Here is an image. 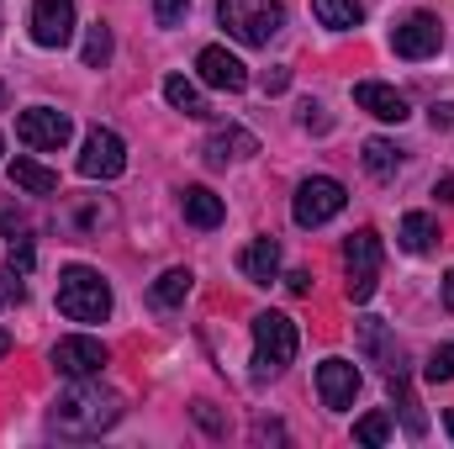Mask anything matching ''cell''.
<instances>
[{
  "mask_svg": "<svg viewBox=\"0 0 454 449\" xmlns=\"http://www.w3.org/2000/svg\"><path fill=\"white\" fill-rule=\"evenodd\" d=\"M121 397L106 391V386H90V381H80V386H69L59 402H53V413H48V429L53 434H64V439H96V434H106L121 423Z\"/></svg>",
  "mask_w": 454,
  "mask_h": 449,
  "instance_id": "obj_1",
  "label": "cell"
},
{
  "mask_svg": "<svg viewBox=\"0 0 454 449\" xmlns=\"http://www.w3.org/2000/svg\"><path fill=\"white\" fill-rule=\"evenodd\" d=\"M59 312L69 323H106L112 318V286L101 280V270H90V264L59 270Z\"/></svg>",
  "mask_w": 454,
  "mask_h": 449,
  "instance_id": "obj_2",
  "label": "cell"
},
{
  "mask_svg": "<svg viewBox=\"0 0 454 449\" xmlns=\"http://www.w3.org/2000/svg\"><path fill=\"white\" fill-rule=\"evenodd\" d=\"M217 21L243 48H270V37L286 27V11L280 0H217Z\"/></svg>",
  "mask_w": 454,
  "mask_h": 449,
  "instance_id": "obj_3",
  "label": "cell"
},
{
  "mask_svg": "<svg viewBox=\"0 0 454 449\" xmlns=\"http://www.w3.org/2000/svg\"><path fill=\"white\" fill-rule=\"evenodd\" d=\"M296 359V323L286 312H259L254 318V381H275Z\"/></svg>",
  "mask_w": 454,
  "mask_h": 449,
  "instance_id": "obj_4",
  "label": "cell"
},
{
  "mask_svg": "<svg viewBox=\"0 0 454 449\" xmlns=\"http://www.w3.org/2000/svg\"><path fill=\"white\" fill-rule=\"evenodd\" d=\"M380 259H386V248H380V232H375V227L348 232V243H343V264H348V302H354V307H364V302L375 296Z\"/></svg>",
  "mask_w": 454,
  "mask_h": 449,
  "instance_id": "obj_5",
  "label": "cell"
},
{
  "mask_svg": "<svg viewBox=\"0 0 454 449\" xmlns=\"http://www.w3.org/2000/svg\"><path fill=\"white\" fill-rule=\"evenodd\" d=\"M343 207H348L343 180H333V175H312V180H301V185H296L291 217H296L301 227H323V223H333Z\"/></svg>",
  "mask_w": 454,
  "mask_h": 449,
  "instance_id": "obj_6",
  "label": "cell"
},
{
  "mask_svg": "<svg viewBox=\"0 0 454 449\" xmlns=\"http://www.w3.org/2000/svg\"><path fill=\"white\" fill-rule=\"evenodd\" d=\"M391 48H396V59H434L444 48V21L434 11H412L391 27Z\"/></svg>",
  "mask_w": 454,
  "mask_h": 449,
  "instance_id": "obj_7",
  "label": "cell"
},
{
  "mask_svg": "<svg viewBox=\"0 0 454 449\" xmlns=\"http://www.w3.org/2000/svg\"><path fill=\"white\" fill-rule=\"evenodd\" d=\"M106 365H112V354H106L101 338L74 334V338H59V343H53V370L69 375V381H96Z\"/></svg>",
  "mask_w": 454,
  "mask_h": 449,
  "instance_id": "obj_8",
  "label": "cell"
},
{
  "mask_svg": "<svg viewBox=\"0 0 454 449\" xmlns=\"http://www.w3.org/2000/svg\"><path fill=\"white\" fill-rule=\"evenodd\" d=\"M16 138L27 148L53 154V148H64L74 138V122H69V112H53V106H27V112L16 116Z\"/></svg>",
  "mask_w": 454,
  "mask_h": 449,
  "instance_id": "obj_9",
  "label": "cell"
},
{
  "mask_svg": "<svg viewBox=\"0 0 454 449\" xmlns=\"http://www.w3.org/2000/svg\"><path fill=\"white\" fill-rule=\"evenodd\" d=\"M127 169V143L116 138L112 127H90L85 148H80V175L85 180H116Z\"/></svg>",
  "mask_w": 454,
  "mask_h": 449,
  "instance_id": "obj_10",
  "label": "cell"
},
{
  "mask_svg": "<svg viewBox=\"0 0 454 449\" xmlns=\"http://www.w3.org/2000/svg\"><path fill=\"white\" fill-rule=\"evenodd\" d=\"M74 37V0H32V43L64 48Z\"/></svg>",
  "mask_w": 454,
  "mask_h": 449,
  "instance_id": "obj_11",
  "label": "cell"
},
{
  "mask_svg": "<svg viewBox=\"0 0 454 449\" xmlns=\"http://www.w3.org/2000/svg\"><path fill=\"white\" fill-rule=\"evenodd\" d=\"M196 75H201V85L227 91V96H238V91L248 85V69H243V59H238V53H227V48H217V43L196 53Z\"/></svg>",
  "mask_w": 454,
  "mask_h": 449,
  "instance_id": "obj_12",
  "label": "cell"
},
{
  "mask_svg": "<svg viewBox=\"0 0 454 449\" xmlns=\"http://www.w3.org/2000/svg\"><path fill=\"white\" fill-rule=\"evenodd\" d=\"M254 154H259V138H254L248 127H238V122L212 127V138H207V148H201V159H207L212 169H227V164H238V159H254Z\"/></svg>",
  "mask_w": 454,
  "mask_h": 449,
  "instance_id": "obj_13",
  "label": "cell"
},
{
  "mask_svg": "<svg viewBox=\"0 0 454 449\" xmlns=\"http://www.w3.org/2000/svg\"><path fill=\"white\" fill-rule=\"evenodd\" d=\"M317 397H323V407L348 413L354 397H359V370H354L348 359H323V365H317Z\"/></svg>",
  "mask_w": 454,
  "mask_h": 449,
  "instance_id": "obj_14",
  "label": "cell"
},
{
  "mask_svg": "<svg viewBox=\"0 0 454 449\" xmlns=\"http://www.w3.org/2000/svg\"><path fill=\"white\" fill-rule=\"evenodd\" d=\"M354 106L370 112L375 122H407V116H412L407 96H402L396 85H380V80H359V85H354Z\"/></svg>",
  "mask_w": 454,
  "mask_h": 449,
  "instance_id": "obj_15",
  "label": "cell"
},
{
  "mask_svg": "<svg viewBox=\"0 0 454 449\" xmlns=\"http://www.w3.org/2000/svg\"><path fill=\"white\" fill-rule=\"evenodd\" d=\"M238 270H243L254 286H270V280L280 275V243H275V238H254V243L238 254Z\"/></svg>",
  "mask_w": 454,
  "mask_h": 449,
  "instance_id": "obj_16",
  "label": "cell"
},
{
  "mask_svg": "<svg viewBox=\"0 0 454 449\" xmlns=\"http://www.w3.org/2000/svg\"><path fill=\"white\" fill-rule=\"evenodd\" d=\"M180 207H185V223H196V227H217L227 217L223 196H217V191H207V185H185Z\"/></svg>",
  "mask_w": 454,
  "mask_h": 449,
  "instance_id": "obj_17",
  "label": "cell"
},
{
  "mask_svg": "<svg viewBox=\"0 0 454 449\" xmlns=\"http://www.w3.org/2000/svg\"><path fill=\"white\" fill-rule=\"evenodd\" d=\"M11 180L27 191V196H59V175L53 169H43L37 159H27V154H16L11 159Z\"/></svg>",
  "mask_w": 454,
  "mask_h": 449,
  "instance_id": "obj_18",
  "label": "cell"
},
{
  "mask_svg": "<svg viewBox=\"0 0 454 449\" xmlns=\"http://www.w3.org/2000/svg\"><path fill=\"white\" fill-rule=\"evenodd\" d=\"M312 16L328 32H354L364 21V0H312Z\"/></svg>",
  "mask_w": 454,
  "mask_h": 449,
  "instance_id": "obj_19",
  "label": "cell"
},
{
  "mask_svg": "<svg viewBox=\"0 0 454 449\" xmlns=\"http://www.w3.org/2000/svg\"><path fill=\"white\" fill-rule=\"evenodd\" d=\"M191 286H196V275H191L185 264H175V270H164V275L153 280L148 302H153V307H180V302L191 296Z\"/></svg>",
  "mask_w": 454,
  "mask_h": 449,
  "instance_id": "obj_20",
  "label": "cell"
},
{
  "mask_svg": "<svg viewBox=\"0 0 454 449\" xmlns=\"http://www.w3.org/2000/svg\"><path fill=\"white\" fill-rule=\"evenodd\" d=\"M391 402L402 407V423H407V434H412V439H423V434H428V418H423V407H418V397L407 391V375H402V365L391 370Z\"/></svg>",
  "mask_w": 454,
  "mask_h": 449,
  "instance_id": "obj_21",
  "label": "cell"
},
{
  "mask_svg": "<svg viewBox=\"0 0 454 449\" xmlns=\"http://www.w3.org/2000/svg\"><path fill=\"white\" fill-rule=\"evenodd\" d=\"M434 243H439V223H434L428 212H407V217H402V248H407V254H428Z\"/></svg>",
  "mask_w": 454,
  "mask_h": 449,
  "instance_id": "obj_22",
  "label": "cell"
},
{
  "mask_svg": "<svg viewBox=\"0 0 454 449\" xmlns=\"http://www.w3.org/2000/svg\"><path fill=\"white\" fill-rule=\"evenodd\" d=\"M164 101H169L175 112H185V116H212V106L201 101V91H196L185 75H169V80H164Z\"/></svg>",
  "mask_w": 454,
  "mask_h": 449,
  "instance_id": "obj_23",
  "label": "cell"
},
{
  "mask_svg": "<svg viewBox=\"0 0 454 449\" xmlns=\"http://www.w3.org/2000/svg\"><path fill=\"white\" fill-rule=\"evenodd\" d=\"M364 169H370L375 180H391V175L402 169V148L386 143V138H370V143H364Z\"/></svg>",
  "mask_w": 454,
  "mask_h": 449,
  "instance_id": "obj_24",
  "label": "cell"
},
{
  "mask_svg": "<svg viewBox=\"0 0 454 449\" xmlns=\"http://www.w3.org/2000/svg\"><path fill=\"white\" fill-rule=\"evenodd\" d=\"M386 439H391V418H386V413H364V418L354 423V445L380 449Z\"/></svg>",
  "mask_w": 454,
  "mask_h": 449,
  "instance_id": "obj_25",
  "label": "cell"
},
{
  "mask_svg": "<svg viewBox=\"0 0 454 449\" xmlns=\"http://www.w3.org/2000/svg\"><path fill=\"white\" fill-rule=\"evenodd\" d=\"M112 64V27H90L85 32V69H106Z\"/></svg>",
  "mask_w": 454,
  "mask_h": 449,
  "instance_id": "obj_26",
  "label": "cell"
},
{
  "mask_svg": "<svg viewBox=\"0 0 454 449\" xmlns=\"http://www.w3.org/2000/svg\"><path fill=\"white\" fill-rule=\"evenodd\" d=\"M364 349H370L375 359H386V370H396V365H402V349H391V338H386L380 323H364Z\"/></svg>",
  "mask_w": 454,
  "mask_h": 449,
  "instance_id": "obj_27",
  "label": "cell"
},
{
  "mask_svg": "<svg viewBox=\"0 0 454 449\" xmlns=\"http://www.w3.org/2000/svg\"><path fill=\"white\" fill-rule=\"evenodd\" d=\"M185 11H191V0H153V21L159 27H180Z\"/></svg>",
  "mask_w": 454,
  "mask_h": 449,
  "instance_id": "obj_28",
  "label": "cell"
},
{
  "mask_svg": "<svg viewBox=\"0 0 454 449\" xmlns=\"http://www.w3.org/2000/svg\"><path fill=\"white\" fill-rule=\"evenodd\" d=\"M21 296H27V286H21V275L5 264V270H0V312H5V307H16Z\"/></svg>",
  "mask_w": 454,
  "mask_h": 449,
  "instance_id": "obj_29",
  "label": "cell"
},
{
  "mask_svg": "<svg viewBox=\"0 0 454 449\" xmlns=\"http://www.w3.org/2000/svg\"><path fill=\"white\" fill-rule=\"evenodd\" d=\"M37 264V248H32V238H11V270L16 275H27Z\"/></svg>",
  "mask_w": 454,
  "mask_h": 449,
  "instance_id": "obj_30",
  "label": "cell"
},
{
  "mask_svg": "<svg viewBox=\"0 0 454 449\" xmlns=\"http://www.w3.org/2000/svg\"><path fill=\"white\" fill-rule=\"evenodd\" d=\"M428 381H454V343L434 349V359H428Z\"/></svg>",
  "mask_w": 454,
  "mask_h": 449,
  "instance_id": "obj_31",
  "label": "cell"
},
{
  "mask_svg": "<svg viewBox=\"0 0 454 449\" xmlns=\"http://www.w3.org/2000/svg\"><path fill=\"white\" fill-rule=\"evenodd\" d=\"M301 127H307V132H328V127H333V116L323 112L317 101H307V106H301Z\"/></svg>",
  "mask_w": 454,
  "mask_h": 449,
  "instance_id": "obj_32",
  "label": "cell"
},
{
  "mask_svg": "<svg viewBox=\"0 0 454 449\" xmlns=\"http://www.w3.org/2000/svg\"><path fill=\"white\" fill-rule=\"evenodd\" d=\"M196 423H201L207 434H217V439H223V434H227V423H223V418H217V413H212V402H196Z\"/></svg>",
  "mask_w": 454,
  "mask_h": 449,
  "instance_id": "obj_33",
  "label": "cell"
},
{
  "mask_svg": "<svg viewBox=\"0 0 454 449\" xmlns=\"http://www.w3.org/2000/svg\"><path fill=\"white\" fill-rule=\"evenodd\" d=\"M286 85H291V69H270V75H264V91H270V96H280Z\"/></svg>",
  "mask_w": 454,
  "mask_h": 449,
  "instance_id": "obj_34",
  "label": "cell"
},
{
  "mask_svg": "<svg viewBox=\"0 0 454 449\" xmlns=\"http://www.w3.org/2000/svg\"><path fill=\"white\" fill-rule=\"evenodd\" d=\"M428 122H434V127H454V101L434 106V112H428Z\"/></svg>",
  "mask_w": 454,
  "mask_h": 449,
  "instance_id": "obj_35",
  "label": "cell"
},
{
  "mask_svg": "<svg viewBox=\"0 0 454 449\" xmlns=\"http://www.w3.org/2000/svg\"><path fill=\"white\" fill-rule=\"evenodd\" d=\"M286 286H291L296 296H307V291H312V275H307V270H296V275H286Z\"/></svg>",
  "mask_w": 454,
  "mask_h": 449,
  "instance_id": "obj_36",
  "label": "cell"
},
{
  "mask_svg": "<svg viewBox=\"0 0 454 449\" xmlns=\"http://www.w3.org/2000/svg\"><path fill=\"white\" fill-rule=\"evenodd\" d=\"M254 439H286L280 423H254Z\"/></svg>",
  "mask_w": 454,
  "mask_h": 449,
  "instance_id": "obj_37",
  "label": "cell"
},
{
  "mask_svg": "<svg viewBox=\"0 0 454 449\" xmlns=\"http://www.w3.org/2000/svg\"><path fill=\"white\" fill-rule=\"evenodd\" d=\"M434 196H439V201H454V175H444V180L434 185Z\"/></svg>",
  "mask_w": 454,
  "mask_h": 449,
  "instance_id": "obj_38",
  "label": "cell"
},
{
  "mask_svg": "<svg viewBox=\"0 0 454 449\" xmlns=\"http://www.w3.org/2000/svg\"><path fill=\"white\" fill-rule=\"evenodd\" d=\"M444 307H450V312H454V270H450V275H444Z\"/></svg>",
  "mask_w": 454,
  "mask_h": 449,
  "instance_id": "obj_39",
  "label": "cell"
},
{
  "mask_svg": "<svg viewBox=\"0 0 454 449\" xmlns=\"http://www.w3.org/2000/svg\"><path fill=\"white\" fill-rule=\"evenodd\" d=\"M5 354H11V334H5V328H0V359H5Z\"/></svg>",
  "mask_w": 454,
  "mask_h": 449,
  "instance_id": "obj_40",
  "label": "cell"
},
{
  "mask_svg": "<svg viewBox=\"0 0 454 449\" xmlns=\"http://www.w3.org/2000/svg\"><path fill=\"white\" fill-rule=\"evenodd\" d=\"M444 429H450V434H454V407H450V413H444Z\"/></svg>",
  "mask_w": 454,
  "mask_h": 449,
  "instance_id": "obj_41",
  "label": "cell"
},
{
  "mask_svg": "<svg viewBox=\"0 0 454 449\" xmlns=\"http://www.w3.org/2000/svg\"><path fill=\"white\" fill-rule=\"evenodd\" d=\"M0 101H5V85H0Z\"/></svg>",
  "mask_w": 454,
  "mask_h": 449,
  "instance_id": "obj_42",
  "label": "cell"
},
{
  "mask_svg": "<svg viewBox=\"0 0 454 449\" xmlns=\"http://www.w3.org/2000/svg\"><path fill=\"white\" fill-rule=\"evenodd\" d=\"M0 148H5V138H0Z\"/></svg>",
  "mask_w": 454,
  "mask_h": 449,
  "instance_id": "obj_43",
  "label": "cell"
}]
</instances>
